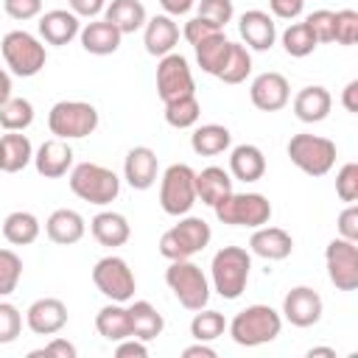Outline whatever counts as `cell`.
Instances as JSON below:
<instances>
[{
    "label": "cell",
    "instance_id": "5",
    "mask_svg": "<svg viewBox=\"0 0 358 358\" xmlns=\"http://www.w3.org/2000/svg\"><path fill=\"white\" fill-rule=\"evenodd\" d=\"M165 282L173 291V296L179 299L182 308L187 310H201L210 302V280L207 274L190 263V260H171V266L165 268Z\"/></svg>",
    "mask_w": 358,
    "mask_h": 358
},
{
    "label": "cell",
    "instance_id": "45",
    "mask_svg": "<svg viewBox=\"0 0 358 358\" xmlns=\"http://www.w3.org/2000/svg\"><path fill=\"white\" fill-rule=\"evenodd\" d=\"M20 330H22V313L11 302H3L0 299V344L17 341Z\"/></svg>",
    "mask_w": 358,
    "mask_h": 358
},
{
    "label": "cell",
    "instance_id": "54",
    "mask_svg": "<svg viewBox=\"0 0 358 358\" xmlns=\"http://www.w3.org/2000/svg\"><path fill=\"white\" fill-rule=\"evenodd\" d=\"M341 106L352 115H358V78H352L341 92Z\"/></svg>",
    "mask_w": 358,
    "mask_h": 358
},
{
    "label": "cell",
    "instance_id": "2",
    "mask_svg": "<svg viewBox=\"0 0 358 358\" xmlns=\"http://www.w3.org/2000/svg\"><path fill=\"white\" fill-rule=\"evenodd\" d=\"M252 271V255L243 246H224L213 255L210 263V282L213 291L224 299H238L246 291Z\"/></svg>",
    "mask_w": 358,
    "mask_h": 358
},
{
    "label": "cell",
    "instance_id": "55",
    "mask_svg": "<svg viewBox=\"0 0 358 358\" xmlns=\"http://www.w3.org/2000/svg\"><path fill=\"white\" fill-rule=\"evenodd\" d=\"M159 6H162V11L165 14H171V17H179V14H187L193 6H196V0H157Z\"/></svg>",
    "mask_w": 358,
    "mask_h": 358
},
{
    "label": "cell",
    "instance_id": "47",
    "mask_svg": "<svg viewBox=\"0 0 358 358\" xmlns=\"http://www.w3.org/2000/svg\"><path fill=\"white\" fill-rule=\"evenodd\" d=\"M3 8L11 20H34L42 14V0H3Z\"/></svg>",
    "mask_w": 358,
    "mask_h": 358
},
{
    "label": "cell",
    "instance_id": "8",
    "mask_svg": "<svg viewBox=\"0 0 358 358\" xmlns=\"http://www.w3.org/2000/svg\"><path fill=\"white\" fill-rule=\"evenodd\" d=\"M0 50H3L6 67L20 78L36 76L48 62L45 45L28 31H8L3 36V42H0Z\"/></svg>",
    "mask_w": 358,
    "mask_h": 358
},
{
    "label": "cell",
    "instance_id": "22",
    "mask_svg": "<svg viewBox=\"0 0 358 358\" xmlns=\"http://www.w3.org/2000/svg\"><path fill=\"white\" fill-rule=\"evenodd\" d=\"M176 42H179V25L173 22L171 14H157V17L145 20V25H143V45H145V53H151V56L173 53Z\"/></svg>",
    "mask_w": 358,
    "mask_h": 358
},
{
    "label": "cell",
    "instance_id": "57",
    "mask_svg": "<svg viewBox=\"0 0 358 358\" xmlns=\"http://www.w3.org/2000/svg\"><path fill=\"white\" fill-rule=\"evenodd\" d=\"M8 98H11V76L8 70L0 67V103H6Z\"/></svg>",
    "mask_w": 358,
    "mask_h": 358
},
{
    "label": "cell",
    "instance_id": "35",
    "mask_svg": "<svg viewBox=\"0 0 358 358\" xmlns=\"http://www.w3.org/2000/svg\"><path fill=\"white\" fill-rule=\"evenodd\" d=\"M193 50H196L199 67H201L207 76H218V70L224 67V59H227V53H229V39H227L224 31H215V34L204 36L201 42H196Z\"/></svg>",
    "mask_w": 358,
    "mask_h": 358
},
{
    "label": "cell",
    "instance_id": "10",
    "mask_svg": "<svg viewBox=\"0 0 358 358\" xmlns=\"http://www.w3.org/2000/svg\"><path fill=\"white\" fill-rule=\"evenodd\" d=\"M196 171L185 162H173L165 168L159 179V207L168 215H187L196 204Z\"/></svg>",
    "mask_w": 358,
    "mask_h": 358
},
{
    "label": "cell",
    "instance_id": "18",
    "mask_svg": "<svg viewBox=\"0 0 358 358\" xmlns=\"http://www.w3.org/2000/svg\"><path fill=\"white\" fill-rule=\"evenodd\" d=\"M34 168L45 179H62L73 168V148L67 140L50 137L34 151Z\"/></svg>",
    "mask_w": 358,
    "mask_h": 358
},
{
    "label": "cell",
    "instance_id": "25",
    "mask_svg": "<svg viewBox=\"0 0 358 358\" xmlns=\"http://www.w3.org/2000/svg\"><path fill=\"white\" fill-rule=\"evenodd\" d=\"M330 109H333V95L319 84L302 87L294 95V115L302 123H322L330 115Z\"/></svg>",
    "mask_w": 358,
    "mask_h": 358
},
{
    "label": "cell",
    "instance_id": "51",
    "mask_svg": "<svg viewBox=\"0 0 358 358\" xmlns=\"http://www.w3.org/2000/svg\"><path fill=\"white\" fill-rule=\"evenodd\" d=\"M268 8L280 20H296L305 11V0H268Z\"/></svg>",
    "mask_w": 358,
    "mask_h": 358
},
{
    "label": "cell",
    "instance_id": "31",
    "mask_svg": "<svg viewBox=\"0 0 358 358\" xmlns=\"http://www.w3.org/2000/svg\"><path fill=\"white\" fill-rule=\"evenodd\" d=\"M95 330L106 341H123L131 336V322H129V308L123 302H109L95 313Z\"/></svg>",
    "mask_w": 358,
    "mask_h": 358
},
{
    "label": "cell",
    "instance_id": "11",
    "mask_svg": "<svg viewBox=\"0 0 358 358\" xmlns=\"http://www.w3.org/2000/svg\"><path fill=\"white\" fill-rule=\"evenodd\" d=\"M92 282L109 302H131L137 291L134 271L117 255H106L92 266Z\"/></svg>",
    "mask_w": 358,
    "mask_h": 358
},
{
    "label": "cell",
    "instance_id": "44",
    "mask_svg": "<svg viewBox=\"0 0 358 358\" xmlns=\"http://www.w3.org/2000/svg\"><path fill=\"white\" fill-rule=\"evenodd\" d=\"M336 193L347 204L358 201V162H344L338 168V173H336Z\"/></svg>",
    "mask_w": 358,
    "mask_h": 358
},
{
    "label": "cell",
    "instance_id": "48",
    "mask_svg": "<svg viewBox=\"0 0 358 358\" xmlns=\"http://www.w3.org/2000/svg\"><path fill=\"white\" fill-rule=\"evenodd\" d=\"M336 229H338V238H347V241L358 243V207H355V204H347V207L338 213Z\"/></svg>",
    "mask_w": 358,
    "mask_h": 358
},
{
    "label": "cell",
    "instance_id": "32",
    "mask_svg": "<svg viewBox=\"0 0 358 358\" xmlns=\"http://www.w3.org/2000/svg\"><path fill=\"white\" fill-rule=\"evenodd\" d=\"M103 20L112 22L120 34H134L145 25L148 14H145V6L140 0H112L103 8Z\"/></svg>",
    "mask_w": 358,
    "mask_h": 358
},
{
    "label": "cell",
    "instance_id": "40",
    "mask_svg": "<svg viewBox=\"0 0 358 358\" xmlns=\"http://www.w3.org/2000/svg\"><path fill=\"white\" fill-rule=\"evenodd\" d=\"M227 330V319L224 313L218 310H210V308H201L196 310V316L190 319V336L196 341H215L218 336H224Z\"/></svg>",
    "mask_w": 358,
    "mask_h": 358
},
{
    "label": "cell",
    "instance_id": "7",
    "mask_svg": "<svg viewBox=\"0 0 358 358\" xmlns=\"http://www.w3.org/2000/svg\"><path fill=\"white\" fill-rule=\"evenodd\" d=\"M215 218L229 227H249L257 229L271 221V201L263 193H229L215 207Z\"/></svg>",
    "mask_w": 358,
    "mask_h": 358
},
{
    "label": "cell",
    "instance_id": "33",
    "mask_svg": "<svg viewBox=\"0 0 358 358\" xmlns=\"http://www.w3.org/2000/svg\"><path fill=\"white\" fill-rule=\"evenodd\" d=\"M229 145H232V134H229V129L221 126V123L196 126L193 134H190V148H193L199 157H218V154H224Z\"/></svg>",
    "mask_w": 358,
    "mask_h": 358
},
{
    "label": "cell",
    "instance_id": "12",
    "mask_svg": "<svg viewBox=\"0 0 358 358\" xmlns=\"http://www.w3.org/2000/svg\"><path fill=\"white\" fill-rule=\"evenodd\" d=\"M157 92L162 98V103L182 98V95H196V81H193V70L187 64V59L182 53H165L159 56L157 64Z\"/></svg>",
    "mask_w": 358,
    "mask_h": 358
},
{
    "label": "cell",
    "instance_id": "17",
    "mask_svg": "<svg viewBox=\"0 0 358 358\" xmlns=\"http://www.w3.org/2000/svg\"><path fill=\"white\" fill-rule=\"evenodd\" d=\"M238 31H241V39L249 50H268L274 48L277 42V25H274V17L268 11H260V8H249L238 17Z\"/></svg>",
    "mask_w": 358,
    "mask_h": 358
},
{
    "label": "cell",
    "instance_id": "53",
    "mask_svg": "<svg viewBox=\"0 0 358 358\" xmlns=\"http://www.w3.org/2000/svg\"><path fill=\"white\" fill-rule=\"evenodd\" d=\"M115 355H117V358H145V355H148V347H145V341H140V338L129 336V338L117 341Z\"/></svg>",
    "mask_w": 358,
    "mask_h": 358
},
{
    "label": "cell",
    "instance_id": "36",
    "mask_svg": "<svg viewBox=\"0 0 358 358\" xmlns=\"http://www.w3.org/2000/svg\"><path fill=\"white\" fill-rule=\"evenodd\" d=\"M249 73H252V50L243 42H229V53L215 78H221L224 84H241L249 78Z\"/></svg>",
    "mask_w": 358,
    "mask_h": 358
},
{
    "label": "cell",
    "instance_id": "23",
    "mask_svg": "<svg viewBox=\"0 0 358 358\" xmlns=\"http://www.w3.org/2000/svg\"><path fill=\"white\" fill-rule=\"evenodd\" d=\"M45 232L53 243L59 246H73L84 238L87 232V224H84V215L78 210H70V207H62V210H53L45 221Z\"/></svg>",
    "mask_w": 358,
    "mask_h": 358
},
{
    "label": "cell",
    "instance_id": "37",
    "mask_svg": "<svg viewBox=\"0 0 358 358\" xmlns=\"http://www.w3.org/2000/svg\"><path fill=\"white\" fill-rule=\"evenodd\" d=\"M201 117V103L196 95H182L165 103V123L173 129H190Z\"/></svg>",
    "mask_w": 358,
    "mask_h": 358
},
{
    "label": "cell",
    "instance_id": "38",
    "mask_svg": "<svg viewBox=\"0 0 358 358\" xmlns=\"http://www.w3.org/2000/svg\"><path fill=\"white\" fill-rule=\"evenodd\" d=\"M34 123V103L28 98L11 95L6 103H0V126L6 131H25Z\"/></svg>",
    "mask_w": 358,
    "mask_h": 358
},
{
    "label": "cell",
    "instance_id": "19",
    "mask_svg": "<svg viewBox=\"0 0 358 358\" xmlns=\"http://www.w3.org/2000/svg\"><path fill=\"white\" fill-rule=\"evenodd\" d=\"M157 173H159V159H157L154 148H148V145L129 148V154L123 159V179L134 190H148L157 182Z\"/></svg>",
    "mask_w": 358,
    "mask_h": 358
},
{
    "label": "cell",
    "instance_id": "28",
    "mask_svg": "<svg viewBox=\"0 0 358 358\" xmlns=\"http://www.w3.org/2000/svg\"><path fill=\"white\" fill-rule=\"evenodd\" d=\"M28 162H34V145L22 131H6L0 134V171L17 173Z\"/></svg>",
    "mask_w": 358,
    "mask_h": 358
},
{
    "label": "cell",
    "instance_id": "3",
    "mask_svg": "<svg viewBox=\"0 0 358 358\" xmlns=\"http://www.w3.org/2000/svg\"><path fill=\"white\" fill-rule=\"evenodd\" d=\"M70 190L90 204H112L120 193V176L98 162H78L70 168Z\"/></svg>",
    "mask_w": 358,
    "mask_h": 358
},
{
    "label": "cell",
    "instance_id": "52",
    "mask_svg": "<svg viewBox=\"0 0 358 358\" xmlns=\"http://www.w3.org/2000/svg\"><path fill=\"white\" fill-rule=\"evenodd\" d=\"M67 6H70V11L81 20H95L103 8H106V0H67Z\"/></svg>",
    "mask_w": 358,
    "mask_h": 358
},
{
    "label": "cell",
    "instance_id": "21",
    "mask_svg": "<svg viewBox=\"0 0 358 358\" xmlns=\"http://www.w3.org/2000/svg\"><path fill=\"white\" fill-rule=\"evenodd\" d=\"M249 249L252 255L263 257V260H285L294 252V238L282 229V227H257L249 238Z\"/></svg>",
    "mask_w": 358,
    "mask_h": 358
},
{
    "label": "cell",
    "instance_id": "6",
    "mask_svg": "<svg viewBox=\"0 0 358 358\" xmlns=\"http://www.w3.org/2000/svg\"><path fill=\"white\" fill-rule=\"evenodd\" d=\"M48 129L59 140H81L98 129V109L87 101H59L48 112Z\"/></svg>",
    "mask_w": 358,
    "mask_h": 358
},
{
    "label": "cell",
    "instance_id": "14",
    "mask_svg": "<svg viewBox=\"0 0 358 358\" xmlns=\"http://www.w3.org/2000/svg\"><path fill=\"white\" fill-rule=\"evenodd\" d=\"M322 310H324L322 296L310 285H296L282 299V316L294 327H313L322 319Z\"/></svg>",
    "mask_w": 358,
    "mask_h": 358
},
{
    "label": "cell",
    "instance_id": "43",
    "mask_svg": "<svg viewBox=\"0 0 358 358\" xmlns=\"http://www.w3.org/2000/svg\"><path fill=\"white\" fill-rule=\"evenodd\" d=\"M196 17L213 22L215 28L224 31L227 22H232V17H235V6H232V0H199Z\"/></svg>",
    "mask_w": 358,
    "mask_h": 358
},
{
    "label": "cell",
    "instance_id": "27",
    "mask_svg": "<svg viewBox=\"0 0 358 358\" xmlns=\"http://www.w3.org/2000/svg\"><path fill=\"white\" fill-rule=\"evenodd\" d=\"M266 173V157L257 145L241 143L229 151V176L238 182H257Z\"/></svg>",
    "mask_w": 358,
    "mask_h": 358
},
{
    "label": "cell",
    "instance_id": "1",
    "mask_svg": "<svg viewBox=\"0 0 358 358\" xmlns=\"http://www.w3.org/2000/svg\"><path fill=\"white\" fill-rule=\"evenodd\" d=\"M227 330L238 347H260L280 336L282 316L271 305L257 302V305H246L243 310H238L235 319L227 324Z\"/></svg>",
    "mask_w": 358,
    "mask_h": 358
},
{
    "label": "cell",
    "instance_id": "39",
    "mask_svg": "<svg viewBox=\"0 0 358 358\" xmlns=\"http://www.w3.org/2000/svg\"><path fill=\"white\" fill-rule=\"evenodd\" d=\"M282 48H285V53L288 56H294V59H305V56H310L313 50H316V36H313V31L308 28V22H291L285 31H282Z\"/></svg>",
    "mask_w": 358,
    "mask_h": 358
},
{
    "label": "cell",
    "instance_id": "30",
    "mask_svg": "<svg viewBox=\"0 0 358 358\" xmlns=\"http://www.w3.org/2000/svg\"><path fill=\"white\" fill-rule=\"evenodd\" d=\"M129 322H131V336L140 338V341H145V344L165 330L162 313L151 302H145V299H134L129 305Z\"/></svg>",
    "mask_w": 358,
    "mask_h": 358
},
{
    "label": "cell",
    "instance_id": "16",
    "mask_svg": "<svg viewBox=\"0 0 358 358\" xmlns=\"http://www.w3.org/2000/svg\"><path fill=\"white\" fill-rule=\"evenodd\" d=\"M25 324L36 336H56L67 324V305L56 296H42L25 310Z\"/></svg>",
    "mask_w": 358,
    "mask_h": 358
},
{
    "label": "cell",
    "instance_id": "13",
    "mask_svg": "<svg viewBox=\"0 0 358 358\" xmlns=\"http://www.w3.org/2000/svg\"><path fill=\"white\" fill-rule=\"evenodd\" d=\"M327 277L338 291L358 288V246L347 238H333L324 249Z\"/></svg>",
    "mask_w": 358,
    "mask_h": 358
},
{
    "label": "cell",
    "instance_id": "41",
    "mask_svg": "<svg viewBox=\"0 0 358 358\" xmlns=\"http://www.w3.org/2000/svg\"><path fill=\"white\" fill-rule=\"evenodd\" d=\"M22 277V260L14 249H0V296H8L17 291Z\"/></svg>",
    "mask_w": 358,
    "mask_h": 358
},
{
    "label": "cell",
    "instance_id": "50",
    "mask_svg": "<svg viewBox=\"0 0 358 358\" xmlns=\"http://www.w3.org/2000/svg\"><path fill=\"white\" fill-rule=\"evenodd\" d=\"M215 31H221V28H215L213 22H207V20H201V17H190V20L185 22L182 36H185L190 45H196V42H201L204 36H210V34H215Z\"/></svg>",
    "mask_w": 358,
    "mask_h": 358
},
{
    "label": "cell",
    "instance_id": "4",
    "mask_svg": "<svg viewBox=\"0 0 358 358\" xmlns=\"http://www.w3.org/2000/svg\"><path fill=\"white\" fill-rule=\"evenodd\" d=\"M213 238V229L199 215H179V224L162 232L159 238V255L165 260H190L199 255Z\"/></svg>",
    "mask_w": 358,
    "mask_h": 358
},
{
    "label": "cell",
    "instance_id": "56",
    "mask_svg": "<svg viewBox=\"0 0 358 358\" xmlns=\"http://www.w3.org/2000/svg\"><path fill=\"white\" fill-rule=\"evenodd\" d=\"M182 355L185 358H215V350L210 347V341H196V344L185 347Z\"/></svg>",
    "mask_w": 358,
    "mask_h": 358
},
{
    "label": "cell",
    "instance_id": "34",
    "mask_svg": "<svg viewBox=\"0 0 358 358\" xmlns=\"http://www.w3.org/2000/svg\"><path fill=\"white\" fill-rule=\"evenodd\" d=\"M39 218L28 210H14L3 218V238L11 243V246H28L39 238Z\"/></svg>",
    "mask_w": 358,
    "mask_h": 358
},
{
    "label": "cell",
    "instance_id": "46",
    "mask_svg": "<svg viewBox=\"0 0 358 358\" xmlns=\"http://www.w3.org/2000/svg\"><path fill=\"white\" fill-rule=\"evenodd\" d=\"M305 22L313 31L316 42H333V11L330 8H319V11L308 14Z\"/></svg>",
    "mask_w": 358,
    "mask_h": 358
},
{
    "label": "cell",
    "instance_id": "49",
    "mask_svg": "<svg viewBox=\"0 0 358 358\" xmlns=\"http://www.w3.org/2000/svg\"><path fill=\"white\" fill-rule=\"evenodd\" d=\"M76 358V347L67 341V338H53L48 341L42 350H31L28 358Z\"/></svg>",
    "mask_w": 358,
    "mask_h": 358
},
{
    "label": "cell",
    "instance_id": "58",
    "mask_svg": "<svg viewBox=\"0 0 358 358\" xmlns=\"http://www.w3.org/2000/svg\"><path fill=\"white\" fill-rule=\"evenodd\" d=\"M316 355H324V358H336V350H330V347H310V350H308V358H316Z\"/></svg>",
    "mask_w": 358,
    "mask_h": 358
},
{
    "label": "cell",
    "instance_id": "24",
    "mask_svg": "<svg viewBox=\"0 0 358 358\" xmlns=\"http://www.w3.org/2000/svg\"><path fill=\"white\" fill-rule=\"evenodd\" d=\"M78 39H81V48L87 53H92V56H109V53H115L120 48L123 34L112 22H106V20H90L87 25H81Z\"/></svg>",
    "mask_w": 358,
    "mask_h": 358
},
{
    "label": "cell",
    "instance_id": "15",
    "mask_svg": "<svg viewBox=\"0 0 358 358\" xmlns=\"http://www.w3.org/2000/svg\"><path fill=\"white\" fill-rule=\"evenodd\" d=\"M249 98L260 112H280L291 101V87L282 73H260L249 87Z\"/></svg>",
    "mask_w": 358,
    "mask_h": 358
},
{
    "label": "cell",
    "instance_id": "29",
    "mask_svg": "<svg viewBox=\"0 0 358 358\" xmlns=\"http://www.w3.org/2000/svg\"><path fill=\"white\" fill-rule=\"evenodd\" d=\"M232 193V176L229 171L218 168V165H207L196 173V199L215 207L221 199H227Z\"/></svg>",
    "mask_w": 358,
    "mask_h": 358
},
{
    "label": "cell",
    "instance_id": "26",
    "mask_svg": "<svg viewBox=\"0 0 358 358\" xmlns=\"http://www.w3.org/2000/svg\"><path fill=\"white\" fill-rule=\"evenodd\" d=\"M90 232L92 238L101 243V246H123L129 238H131V227L126 221L123 213H115V210H101L92 221H90Z\"/></svg>",
    "mask_w": 358,
    "mask_h": 358
},
{
    "label": "cell",
    "instance_id": "9",
    "mask_svg": "<svg viewBox=\"0 0 358 358\" xmlns=\"http://www.w3.org/2000/svg\"><path fill=\"white\" fill-rule=\"evenodd\" d=\"M285 151L291 162L308 176H324L336 165V143L322 134H308V131L294 134Z\"/></svg>",
    "mask_w": 358,
    "mask_h": 358
},
{
    "label": "cell",
    "instance_id": "42",
    "mask_svg": "<svg viewBox=\"0 0 358 358\" xmlns=\"http://www.w3.org/2000/svg\"><path fill=\"white\" fill-rule=\"evenodd\" d=\"M333 42L347 45V48L358 42V11L352 8L333 11Z\"/></svg>",
    "mask_w": 358,
    "mask_h": 358
},
{
    "label": "cell",
    "instance_id": "20",
    "mask_svg": "<svg viewBox=\"0 0 358 358\" xmlns=\"http://www.w3.org/2000/svg\"><path fill=\"white\" fill-rule=\"evenodd\" d=\"M81 31V20L70 8H53L39 17V36L48 45H70Z\"/></svg>",
    "mask_w": 358,
    "mask_h": 358
}]
</instances>
